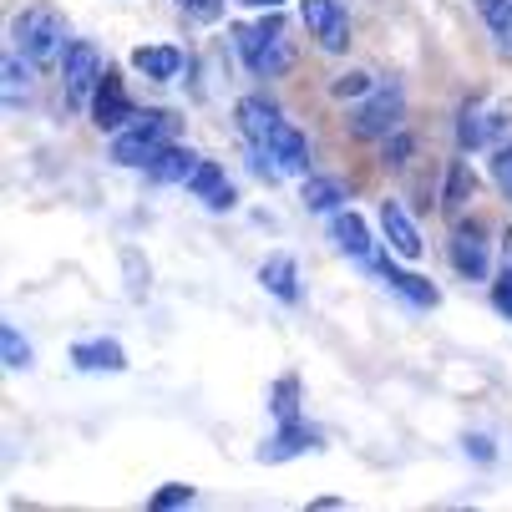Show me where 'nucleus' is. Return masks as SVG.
Instances as JSON below:
<instances>
[{"mask_svg":"<svg viewBox=\"0 0 512 512\" xmlns=\"http://www.w3.org/2000/svg\"><path fill=\"white\" fill-rule=\"evenodd\" d=\"M502 122H507V107L467 102V107H462V117H457V148H462V153L487 148V137H492V132H502Z\"/></svg>","mask_w":512,"mask_h":512,"instance_id":"7","label":"nucleus"},{"mask_svg":"<svg viewBox=\"0 0 512 512\" xmlns=\"http://www.w3.org/2000/svg\"><path fill=\"white\" fill-rule=\"evenodd\" d=\"M71 360L82 365V371H127V355L117 340H82L71 350Z\"/></svg>","mask_w":512,"mask_h":512,"instance_id":"18","label":"nucleus"},{"mask_svg":"<svg viewBox=\"0 0 512 512\" xmlns=\"http://www.w3.org/2000/svg\"><path fill=\"white\" fill-rule=\"evenodd\" d=\"M492 183L502 188V198H512V142H502L492 153Z\"/></svg>","mask_w":512,"mask_h":512,"instance_id":"26","label":"nucleus"},{"mask_svg":"<svg viewBox=\"0 0 512 512\" xmlns=\"http://www.w3.org/2000/svg\"><path fill=\"white\" fill-rule=\"evenodd\" d=\"M92 117H97L102 132H122V127L137 117V107L127 102V92H122V82L112 77V71L102 77V87H97V97H92Z\"/></svg>","mask_w":512,"mask_h":512,"instance_id":"9","label":"nucleus"},{"mask_svg":"<svg viewBox=\"0 0 512 512\" xmlns=\"http://www.w3.org/2000/svg\"><path fill=\"white\" fill-rule=\"evenodd\" d=\"M381 229H386V244H391L401 259H421V254H426V244H421V234H416V224H411V213H406L401 203H381Z\"/></svg>","mask_w":512,"mask_h":512,"instance_id":"11","label":"nucleus"},{"mask_svg":"<svg viewBox=\"0 0 512 512\" xmlns=\"http://www.w3.org/2000/svg\"><path fill=\"white\" fill-rule=\"evenodd\" d=\"M492 305L512 320V264H502V274H497V284H492Z\"/></svg>","mask_w":512,"mask_h":512,"instance_id":"28","label":"nucleus"},{"mask_svg":"<svg viewBox=\"0 0 512 512\" xmlns=\"http://www.w3.org/2000/svg\"><path fill=\"white\" fill-rule=\"evenodd\" d=\"M244 6H254V11H279V0H244Z\"/></svg>","mask_w":512,"mask_h":512,"instance_id":"34","label":"nucleus"},{"mask_svg":"<svg viewBox=\"0 0 512 512\" xmlns=\"http://www.w3.org/2000/svg\"><path fill=\"white\" fill-rule=\"evenodd\" d=\"M16 46L31 66H51L66 56V21L51 6H31L26 16H16Z\"/></svg>","mask_w":512,"mask_h":512,"instance_id":"3","label":"nucleus"},{"mask_svg":"<svg viewBox=\"0 0 512 512\" xmlns=\"http://www.w3.org/2000/svg\"><path fill=\"white\" fill-rule=\"evenodd\" d=\"M330 234H335V244H340L345 254H355V259H371V234H365V224H360L355 213H335Z\"/></svg>","mask_w":512,"mask_h":512,"instance_id":"20","label":"nucleus"},{"mask_svg":"<svg viewBox=\"0 0 512 512\" xmlns=\"http://www.w3.org/2000/svg\"><path fill=\"white\" fill-rule=\"evenodd\" d=\"M386 284L396 289V295L416 300V305H436V300H442V295H436V289H431L426 279H416V274H401L396 264H386Z\"/></svg>","mask_w":512,"mask_h":512,"instance_id":"22","label":"nucleus"},{"mask_svg":"<svg viewBox=\"0 0 512 512\" xmlns=\"http://www.w3.org/2000/svg\"><path fill=\"white\" fill-rule=\"evenodd\" d=\"M259 284L269 289L274 300H284V305H295V300H300V269H295V259H289V254H274V259H264V269H259Z\"/></svg>","mask_w":512,"mask_h":512,"instance_id":"13","label":"nucleus"},{"mask_svg":"<svg viewBox=\"0 0 512 512\" xmlns=\"http://www.w3.org/2000/svg\"><path fill=\"white\" fill-rule=\"evenodd\" d=\"M320 447V431H310V426H300V421H289L274 442L259 452V462H289V457H300V452H315Z\"/></svg>","mask_w":512,"mask_h":512,"instance_id":"14","label":"nucleus"},{"mask_svg":"<svg viewBox=\"0 0 512 512\" xmlns=\"http://www.w3.org/2000/svg\"><path fill=\"white\" fill-rule=\"evenodd\" d=\"M279 122H284V117H279L274 102H264V97H244V102H239V127H244V137L254 142V148H259V142H264Z\"/></svg>","mask_w":512,"mask_h":512,"instance_id":"16","label":"nucleus"},{"mask_svg":"<svg viewBox=\"0 0 512 512\" xmlns=\"http://www.w3.org/2000/svg\"><path fill=\"white\" fill-rule=\"evenodd\" d=\"M467 188H472V173H467V163H457L452 178H447V208H457L467 198Z\"/></svg>","mask_w":512,"mask_h":512,"instance_id":"29","label":"nucleus"},{"mask_svg":"<svg viewBox=\"0 0 512 512\" xmlns=\"http://www.w3.org/2000/svg\"><path fill=\"white\" fill-rule=\"evenodd\" d=\"M467 452H477L482 462H492V442H487V436H467Z\"/></svg>","mask_w":512,"mask_h":512,"instance_id":"32","label":"nucleus"},{"mask_svg":"<svg viewBox=\"0 0 512 512\" xmlns=\"http://www.w3.org/2000/svg\"><path fill=\"white\" fill-rule=\"evenodd\" d=\"M178 6H183L193 21H218V16H224V0H178Z\"/></svg>","mask_w":512,"mask_h":512,"instance_id":"31","label":"nucleus"},{"mask_svg":"<svg viewBox=\"0 0 512 512\" xmlns=\"http://www.w3.org/2000/svg\"><path fill=\"white\" fill-rule=\"evenodd\" d=\"M193 168H198L193 153H183V148H163V153L148 163V178H153V183H188Z\"/></svg>","mask_w":512,"mask_h":512,"instance_id":"19","label":"nucleus"},{"mask_svg":"<svg viewBox=\"0 0 512 512\" xmlns=\"http://www.w3.org/2000/svg\"><path fill=\"white\" fill-rule=\"evenodd\" d=\"M0 355H6L11 371H31V345L21 340V330H16V325L0 330Z\"/></svg>","mask_w":512,"mask_h":512,"instance_id":"23","label":"nucleus"},{"mask_svg":"<svg viewBox=\"0 0 512 512\" xmlns=\"http://www.w3.org/2000/svg\"><path fill=\"white\" fill-rule=\"evenodd\" d=\"M132 66L142 71V77H153V82H173L183 71V51H173V46H142V51H132Z\"/></svg>","mask_w":512,"mask_h":512,"instance_id":"17","label":"nucleus"},{"mask_svg":"<svg viewBox=\"0 0 512 512\" xmlns=\"http://www.w3.org/2000/svg\"><path fill=\"white\" fill-rule=\"evenodd\" d=\"M168 137H173V117H168V112H137L132 127L117 132L112 158H117L122 168H148V163L168 148Z\"/></svg>","mask_w":512,"mask_h":512,"instance_id":"2","label":"nucleus"},{"mask_svg":"<svg viewBox=\"0 0 512 512\" xmlns=\"http://www.w3.org/2000/svg\"><path fill=\"white\" fill-rule=\"evenodd\" d=\"M330 92L335 97H371V77H365V71H345V77L330 82Z\"/></svg>","mask_w":512,"mask_h":512,"instance_id":"27","label":"nucleus"},{"mask_svg":"<svg viewBox=\"0 0 512 512\" xmlns=\"http://www.w3.org/2000/svg\"><path fill=\"white\" fill-rule=\"evenodd\" d=\"M188 188L208 203V208H234V188H229V178H224V168L218 163H208V158H198V168H193V178H188Z\"/></svg>","mask_w":512,"mask_h":512,"instance_id":"12","label":"nucleus"},{"mask_svg":"<svg viewBox=\"0 0 512 512\" xmlns=\"http://www.w3.org/2000/svg\"><path fill=\"white\" fill-rule=\"evenodd\" d=\"M269 406H274V416L289 426V421L300 416V381H295V376H284V381L274 386V401H269Z\"/></svg>","mask_w":512,"mask_h":512,"instance_id":"24","label":"nucleus"},{"mask_svg":"<svg viewBox=\"0 0 512 512\" xmlns=\"http://www.w3.org/2000/svg\"><path fill=\"white\" fill-rule=\"evenodd\" d=\"M502 264H512V234L502 239Z\"/></svg>","mask_w":512,"mask_h":512,"instance_id":"35","label":"nucleus"},{"mask_svg":"<svg viewBox=\"0 0 512 512\" xmlns=\"http://www.w3.org/2000/svg\"><path fill=\"white\" fill-rule=\"evenodd\" d=\"M183 502H193V487H183V482H168V487L153 497V507H158V512H168V507H183Z\"/></svg>","mask_w":512,"mask_h":512,"instance_id":"30","label":"nucleus"},{"mask_svg":"<svg viewBox=\"0 0 512 512\" xmlns=\"http://www.w3.org/2000/svg\"><path fill=\"white\" fill-rule=\"evenodd\" d=\"M452 264L462 279H487V234L482 224H462L452 234Z\"/></svg>","mask_w":512,"mask_h":512,"instance_id":"10","label":"nucleus"},{"mask_svg":"<svg viewBox=\"0 0 512 512\" xmlns=\"http://www.w3.org/2000/svg\"><path fill=\"white\" fill-rule=\"evenodd\" d=\"M396 122H401V92L396 87H381V92H371V102L350 117V132L355 137H391Z\"/></svg>","mask_w":512,"mask_h":512,"instance_id":"6","label":"nucleus"},{"mask_svg":"<svg viewBox=\"0 0 512 512\" xmlns=\"http://www.w3.org/2000/svg\"><path fill=\"white\" fill-rule=\"evenodd\" d=\"M300 11H305V26L320 41V51L340 56L350 46V16H345L340 0H300Z\"/></svg>","mask_w":512,"mask_h":512,"instance_id":"5","label":"nucleus"},{"mask_svg":"<svg viewBox=\"0 0 512 512\" xmlns=\"http://www.w3.org/2000/svg\"><path fill=\"white\" fill-rule=\"evenodd\" d=\"M259 148H264V158H269V163H279V173H305V168H310V148H305V137H300L295 127H289V122H279V127L259 142Z\"/></svg>","mask_w":512,"mask_h":512,"instance_id":"8","label":"nucleus"},{"mask_svg":"<svg viewBox=\"0 0 512 512\" xmlns=\"http://www.w3.org/2000/svg\"><path fill=\"white\" fill-rule=\"evenodd\" d=\"M406 153H411V142H406V137H396V142H386V163H391V158H406Z\"/></svg>","mask_w":512,"mask_h":512,"instance_id":"33","label":"nucleus"},{"mask_svg":"<svg viewBox=\"0 0 512 512\" xmlns=\"http://www.w3.org/2000/svg\"><path fill=\"white\" fill-rule=\"evenodd\" d=\"M472 6H477L497 56H512V0H472Z\"/></svg>","mask_w":512,"mask_h":512,"instance_id":"15","label":"nucleus"},{"mask_svg":"<svg viewBox=\"0 0 512 512\" xmlns=\"http://www.w3.org/2000/svg\"><path fill=\"white\" fill-rule=\"evenodd\" d=\"M234 36H239V56L249 61L254 77H284L295 66V41H289V26L274 11L254 26H234Z\"/></svg>","mask_w":512,"mask_h":512,"instance_id":"1","label":"nucleus"},{"mask_svg":"<svg viewBox=\"0 0 512 512\" xmlns=\"http://www.w3.org/2000/svg\"><path fill=\"white\" fill-rule=\"evenodd\" d=\"M300 203H305L310 213H335V208L345 203V188H340L335 178H305V188H300Z\"/></svg>","mask_w":512,"mask_h":512,"instance_id":"21","label":"nucleus"},{"mask_svg":"<svg viewBox=\"0 0 512 512\" xmlns=\"http://www.w3.org/2000/svg\"><path fill=\"white\" fill-rule=\"evenodd\" d=\"M107 77V66H102V51L92 41H66V56H61V82H66V107H82L97 97Z\"/></svg>","mask_w":512,"mask_h":512,"instance_id":"4","label":"nucleus"},{"mask_svg":"<svg viewBox=\"0 0 512 512\" xmlns=\"http://www.w3.org/2000/svg\"><path fill=\"white\" fill-rule=\"evenodd\" d=\"M31 92V82H26V66H21V56H6V107H21V97Z\"/></svg>","mask_w":512,"mask_h":512,"instance_id":"25","label":"nucleus"}]
</instances>
